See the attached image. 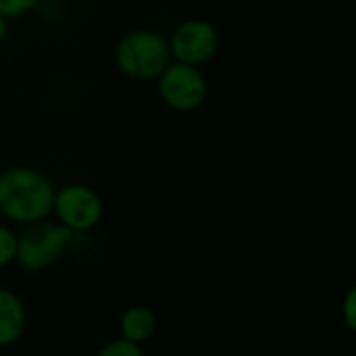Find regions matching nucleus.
I'll use <instances>...</instances> for the list:
<instances>
[{
	"instance_id": "f257e3e1",
	"label": "nucleus",
	"mask_w": 356,
	"mask_h": 356,
	"mask_svg": "<svg viewBox=\"0 0 356 356\" xmlns=\"http://www.w3.org/2000/svg\"><path fill=\"white\" fill-rule=\"evenodd\" d=\"M55 189L51 181L32 168H11L0 174V212L7 218L32 225L53 212Z\"/></svg>"
},
{
	"instance_id": "f03ea898",
	"label": "nucleus",
	"mask_w": 356,
	"mask_h": 356,
	"mask_svg": "<svg viewBox=\"0 0 356 356\" xmlns=\"http://www.w3.org/2000/svg\"><path fill=\"white\" fill-rule=\"evenodd\" d=\"M115 63L128 78L153 80L170 65L168 42L149 30L126 34L115 49Z\"/></svg>"
},
{
	"instance_id": "7ed1b4c3",
	"label": "nucleus",
	"mask_w": 356,
	"mask_h": 356,
	"mask_svg": "<svg viewBox=\"0 0 356 356\" xmlns=\"http://www.w3.org/2000/svg\"><path fill=\"white\" fill-rule=\"evenodd\" d=\"M72 237L74 231H70L61 222L59 225L44 222V220L32 222L22 235H17L15 262H19V266L30 273L44 270L53 262H57V258L70 245Z\"/></svg>"
},
{
	"instance_id": "20e7f679",
	"label": "nucleus",
	"mask_w": 356,
	"mask_h": 356,
	"mask_svg": "<svg viewBox=\"0 0 356 356\" xmlns=\"http://www.w3.org/2000/svg\"><path fill=\"white\" fill-rule=\"evenodd\" d=\"M159 95L176 111H193L204 103L208 95V82L195 65L178 61L161 72Z\"/></svg>"
},
{
	"instance_id": "39448f33",
	"label": "nucleus",
	"mask_w": 356,
	"mask_h": 356,
	"mask_svg": "<svg viewBox=\"0 0 356 356\" xmlns=\"http://www.w3.org/2000/svg\"><path fill=\"white\" fill-rule=\"evenodd\" d=\"M53 210L61 225L74 233L90 231L103 214L101 197L84 185H67L55 193Z\"/></svg>"
},
{
	"instance_id": "423d86ee",
	"label": "nucleus",
	"mask_w": 356,
	"mask_h": 356,
	"mask_svg": "<svg viewBox=\"0 0 356 356\" xmlns=\"http://www.w3.org/2000/svg\"><path fill=\"white\" fill-rule=\"evenodd\" d=\"M218 34L216 30L202 19L185 22L178 26L170 40V53L187 65H202L216 55Z\"/></svg>"
},
{
	"instance_id": "0eeeda50",
	"label": "nucleus",
	"mask_w": 356,
	"mask_h": 356,
	"mask_svg": "<svg viewBox=\"0 0 356 356\" xmlns=\"http://www.w3.org/2000/svg\"><path fill=\"white\" fill-rule=\"evenodd\" d=\"M26 325L28 312L22 298L7 287H0V348H9L19 341Z\"/></svg>"
},
{
	"instance_id": "6e6552de",
	"label": "nucleus",
	"mask_w": 356,
	"mask_h": 356,
	"mask_svg": "<svg viewBox=\"0 0 356 356\" xmlns=\"http://www.w3.org/2000/svg\"><path fill=\"white\" fill-rule=\"evenodd\" d=\"M157 331V316L145 304H132L124 310L120 318V335L134 343L149 341Z\"/></svg>"
},
{
	"instance_id": "1a4fd4ad",
	"label": "nucleus",
	"mask_w": 356,
	"mask_h": 356,
	"mask_svg": "<svg viewBox=\"0 0 356 356\" xmlns=\"http://www.w3.org/2000/svg\"><path fill=\"white\" fill-rule=\"evenodd\" d=\"M95 356H145V350L140 343H134L130 339H124L122 335L115 339H109L99 348Z\"/></svg>"
},
{
	"instance_id": "9d476101",
	"label": "nucleus",
	"mask_w": 356,
	"mask_h": 356,
	"mask_svg": "<svg viewBox=\"0 0 356 356\" xmlns=\"http://www.w3.org/2000/svg\"><path fill=\"white\" fill-rule=\"evenodd\" d=\"M15 254H17V235L0 225V268L15 262Z\"/></svg>"
},
{
	"instance_id": "9b49d317",
	"label": "nucleus",
	"mask_w": 356,
	"mask_h": 356,
	"mask_svg": "<svg viewBox=\"0 0 356 356\" xmlns=\"http://www.w3.org/2000/svg\"><path fill=\"white\" fill-rule=\"evenodd\" d=\"M36 5V0H0V15L3 17H17L28 13Z\"/></svg>"
},
{
	"instance_id": "f8f14e48",
	"label": "nucleus",
	"mask_w": 356,
	"mask_h": 356,
	"mask_svg": "<svg viewBox=\"0 0 356 356\" xmlns=\"http://www.w3.org/2000/svg\"><path fill=\"white\" fill-rule=\"evenodd\" d=\"M343 321L352 331H356V285H352L343 298Z\"/></svg>"
},
{
	"instance_id": "ddd939ff",
	"label": "nucleus",
	"mask_w": 356,
	"mask_h": 356,
	"mask_svg": "<svg viewBox=\"0 0 356 356\" xmlns=\"http://www.w3.org/2000/svg\"><path fill=\"white\" fill-rule=\"evenodd\" d=\"M5 36H7V19L0 15V42H3Z\"/></svg>"
}]
</instances>
